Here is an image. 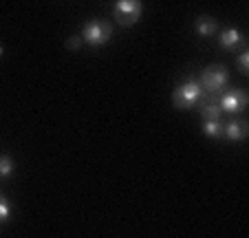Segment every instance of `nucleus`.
Returning <instances> with one entry per match:
<instances>
[{"label": "nucleus", "mask_w": 249, "mask_h": 238, "mask_svg": "<svg viewBox=\"0 0 249 238\" xmlns=\"http://www.w3.org/2000/svg\"><path fill=\"white\" fill-rule=\"evenodd\" d=\"M227 79H230V73H227V69L223 64H210L203 69L201 73V89L203 93L207 95H218L223 89L227 86Z\"/></svg>", "instance_id": "nucleus-1"}, {"label": "nucleus", "mask_w": 249, "mask_h": 238, "mask_svg": "<svg viewBox=\"0 0 249 238\" xmlns=\"http://www.w3.org/2000/svg\"><path fill=\"white\" fill-rule=\"evenodd\" d=\"M203 97V89L198 82L190 79V82H183L181 86H177L172 93V104L174 108H181V110H190L194 108Z\"/></svg>", "instance_id": "nucleus-2"}, {"label": "nucleus", "mask_w": 249, "mask_h": 238, "mask_svg": "<svg viewBox=\"0 0 249 238\" xmlns=\"http://www.w3.org/2000/svg\"><path fill=\"white\" fill-rule=\"evenodd\" d=\"M113 36V27H110L108 20H90L84 24V31H82V40L89 42L90 47H102L106 44Z\"/></svg>", "instance_id": "nucleus-3"}, {"label": "nucleus", "mask_w": 249, "mask_h": 238, "mask_svg": "<svg viewBox=\"0 0 249 238\" xmlns=\"http://www.w3.org/2000/svg\"><path fill=\"white\" fill-rule=\"evenodd\" d=\"M141 11H143V5L139 0H119L115 5V20L122 27H132L137 20L141 18Z\"/></svg>", "instance_id": "nucleus-4"}, {"label": "nucleus", "mask_w": 249, "mask_h": 238, "mask_svg": "<svg viewBox=\"0 0 249 238\" xmlns=\"http://www.w3.org/2000/svg\"><path fill=\"white\" fill-rule=\"evenodd\" d=\"M247 102H249V97L243 89H231L221 95L218 106H221V110L230 112V115H240V112L247 108Z\"/></svg>", "instance_id": "nucleus-5"}, {"label": "nucleus", "mask_w": 249, "mask_h": 238, "mask_svg": "<svg viewBox=\"0 0 249 238\" xmlns=\"http://www.w3.org/2000/svg\"><path fill=\"white\" fill-rule=\"evenodd\" d=\"M196 106H198V112L203 115L205 122H212V119H218V117H221V106H218V102L207 93H203L201 102H198Z\"/></svg>", "instance_id": "nucleus-6"}, {"label": "nucleus", "mask_w": 249, "mask_h": 238, "mask_svg": "<svg viewBox=\"0 0 249 238\" xmlns=\"http://www.w3.org/2000/svg\"><path fill=\"white\" fill-rule=\"evenodd\" d=\"M223 135L230 141H243L249 135V124L245 119H231L227 128H223Z\"/></svg>", "instance_id": "nucleus-7"}, {"label": "nucleus", "mask_w": 249, "mask_h": 238, "mask_svg": "<svg viewBox=\"0 0 249 238\" xmlns=\"http://www.w3.org/2000/svg\"><path fill=\"white\" fill-rule=\"evenodd\" d=\"M221 47L225 51H234V49L245 47V36L238 29H227V31L221 33Z\"/></svg>", "instance_id": "nucleus-8"}, {"label": "nucleus", "mask_w": 249, "mask_h": 238, "mask_svg": "<svg viewBox=\"0 0 249 238\" xmlns=\"http://www.w3.org/2000/svg\"><path fill=\"white\" fill-rule=\"evenodd\" d=\"M194 29H196L198 36L210 37V36H214V33H216L218 22H216L214 18H212V16H198L196 22H194Z\"/></svg>", "instance_id": "nucleus-9"}, {"label": "nucleus", "mask_w": 249, "mask_h": 238, "mask_svg": "<svg viewBox=\"0 0 249 238\" xmlns=\"http://www.w3.org/2000/svg\"><path fill=\"white\" fill-rule=\"evenodd\" d=\"M203 132H205V137H210V139H218V137H223V126L218 119H212V122H205L203 124Z\"/></svg>", "instance_id": "nucleus-10"}, {"label": "nucleus", "mask_w": 249, "mask_h": 238, "mask_svg": "<svg viewBox=\"0 0 249 238\" xmlns=\"http://www.w3.org/2000/svg\"><path fill=\"white\" fill-rule=\"evenodd\" d=\"M11 172H14V159L0 154V177H9Z\"/></svg>", "instance_id": "nucleus-11"}, {"label": "nucleus", "mask_w": 249, "mask_h": 238, "mask_svg": "<svg viewBox=\"0 0 249 238\" xmlns=\"http://www.w3.org/2000/svg\"><path fill=\"white\" fill-rule=\"evenodd\" d=\"M9 216H11V205H9V201H7V196L0 194V223L9 220Z\"/></svg>", "instance_id": "nucleus-12"}, {"label": "nucleus", "mask_w": 249, "mask_h": 238, "mask_svg": "<svg viewBox=\"0 0 249 238\" xmlns=\"http://www.w3.org/2000/svg\"><path fill=\"white\" fill-rule=\"evenodd\" d=\"M238 71H240V75H249V53L247 51L240 53V57H238Z\"/></svg>", "instance_id": "nucleus-13"}, {"label": "nucleus", "mask_w": 249, "mask_h": 238, "mask_svg": "<svg viewBox=\"0 0 249 238\" xmlns=\"http://www.w3.org/2000/svg\"><path fill=\"white\" fill-rule=\"evenodd\" d=\"M80 47H82V36H73L66 40V49H69V51H75V49H80Z\"/></svg>", "instance_id": "nucleus-14"}, {"label": "nucleus", "mask_w": 249, "mask_h": 238, "mask_svg": "<svg viewBox=\"0 0 249 238\" xmlns=\"http://www.w3.org/2000/svg\"><path fill=\"white\" fill-rule=\"evenodd\" d=\"M0 57H2V47H0Z\"/></svg>", "instance_id": "nucleus-15"}]
</instances>
